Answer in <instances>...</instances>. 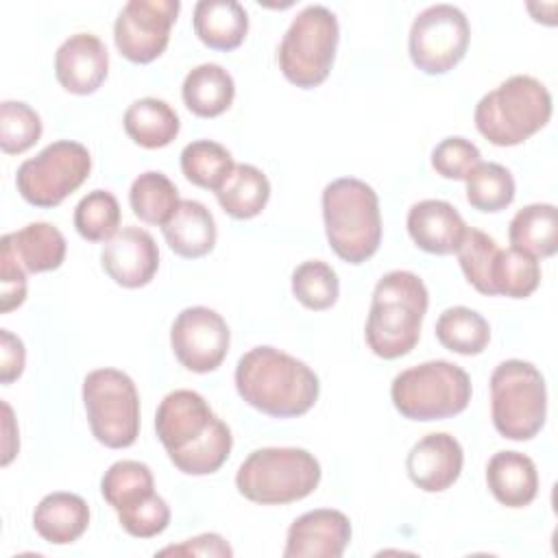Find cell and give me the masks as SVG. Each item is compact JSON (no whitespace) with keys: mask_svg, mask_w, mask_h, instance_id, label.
<instances>
[{"mask_svg":"<svg viewBox=\"0 0 558 558\" xmlns=\"http://www.w3.org/2000/svg\"><path fill=\"white\" fill-rule=\"evenodd\" d=\"M235 163L231 153L211 140L190 142L181 150V172L185 179L203 190H218L233 172Z\"/></svg>","mask_w":558,"mask_h":558,"instance_id":"cell-32","label":"cell"},{"mask_svg":"<svg viewBox=\"0 0 558 558\" xmlns=\"http://www.w3.org/2000/svg\"><path fill=\"white\" fill-rule=\"evenodd\" d=\"M464 453L460 442L445 432L427 434L412 445L405 458L410 480L425 493L447 490L462 473Z\"/></svg>","mask_w":558,"mask_h":558,"instance_id":"cell-18","label":"cell"},{"mask_svg":"<svg viewBox=\"0 0 558 558\" xmlns=\"http://www.w3.org/2000/svg\"><path fill=\"white\" fill-rule=\"evenodd\" d=\"M486 484L493 497L508 508L530 506L538 493V471L530 456L497 451L486 466Z\"/></svg>","mask_w":558,"mask_h":558,"instance_id":"cell-21","label":"cell"},{"mask_svg":"<svg viewBox=\"0 0 558 558\" xmlns=\"http://www.w3.org/2000/svg\"><path fill=\"white\" fill-rule=\"evenodd\" d=\"M466 181V201L480 211H501L514 201L512 172L495 161H480Z\"/></svg>","mask_w":558,"mask_h":558,"instance_id":"cell-34","label":"cell"},{"mask_svg":"<svg viewBox=\"0 0 558 558\" xmlns=\"http://www.w3.org/2000/svg\"><path fill=\"white\" fill-rule=\"evenodd\" d=\"M405 225L414 244L432 255L456 253L469 229L458 209L438 198L414 203L408 211Z\"/></svg>","mask_w":558,"mask_h":558,"instance_id":"cell-19","label":"cell"},{"mask_svg":"<svg viewBox=\"0 0 558 558\" xmlns=\"http://www.w3.org/2000/svg\"><path fill=\"white\" fill-rule=\"evenodd\" d=\"M181 96L194 116L216 118L231 107L235 83L222 65L201 63L185 74Z\"/></svg>","mask_w":558,"mask_h":558,"instance_id":"cell-25","label":"cell"},{"mask_svg":"<svg viewBox=\"0 0 558 558\" xmlns=\"http://www.w3.org/2000/svg\"><path fill=\"white\" fill-rule=\"evenodd\" d=\"M351 541V521L331 508L310 510L292 521L286 536V558H340Z\"/></svg>","mask_w":558,"mask_h":558,"instance_id":"cell-15","label":"cell"},{"mask_svg":"<svg viewBox=\"0 0 558 558\" xmlns=\"http://www.w3.org/2000/svg\"><path fill=\"white\" fill-rule=\"evenodd\" d=\"M338 37L340 28L333 11L323 4L301 9L279 44L277 59L283 76L301 89L320 85L331 72Z\"/></svg>","mask_w":558,"mask_h":558,"instance_id":"cell-9","label":"cell"},{"mask_svg":"<svg viewBox=\"0 0 558 558\" xmlns=\"http://www.w3.org/2000/svg\"><path fill=\"white\" fill-rule=\"evenodd\" d=\"M194 33L211 50H235L248 33V13L235 0H201L194 7Z\"/></svg>","mask_w":558,"mask_h":558,"instance_id":"cell-24","label":"cell"},{"mask_svg":"<svg viewBox=\"0 0 558 558\" xmlns=\"http://www.w3.org/2000/svg\"><path fill=\"white\" fill-rule=\"evenodd\" d=\"M120 525L137 538H153L157 534H161L168 523H170V508L163 501V497H159L157 493H153L146 501H142L140 506L120 512L118 514Z\"/></svg>","mask_w":558,"mask_h":558,"instance_id":"cell-40","label":"cell"},{"mask_svg":"<svg viewBox=\"0 0 558 558\" xmlns=\"http://www.w3.org/2000/svg\"><path fill=\"white\" fill-rule=\"evenodd\" d=\"M179 9V0H129L113 24L120 54L133 63L155 61L170 41Z\"/></svg>","mask_w":558,"mask_h":558,"instance_id":"cell-13","label":"cell"},{"mask_svg":"<svg viewBox=\"0 0 558 558\" xmlns=\"http://www.w3.org/2000/svg\"><path fill=\"white\" fill-rule=\"evenodd\" d=\"M541 283L538 262L517 248H499L490 266V290L510 299L530 296Z\"/></svg>","mask_w":558,"mask_h":558,"instance_id":"cell-33","label":"cell"},{"mask_svg":"<svg viewBox=\"0 0 558 558\" xmlns=\"http://www.w3.org/2000/svg\"><path fill=\"white\" fill-rule=\"evenodd\" d=\"M499 246L497 242L480 231V229H466L456 255H458V262H460V268L466 277V281L482 294L486 296H493V290H490V266H493V259L497 255Z\"/></svg>","mask_w":558,"mask_h":558,"instance_id":"cell-38","label":"cell"},{"mask_svg":"<svg viewBox=\"0 0 558 558\" xmlns=\"http://www.w3.org/2000/svg\"><path fill=\"white\" fill-rule=\"evenodd\" d=\"M490 416L508 440L534 438L547 416V388L541 371L523 360H506L490 375Z\"/></svg>","mask_w":558,"mask_h":558,"instance_id":"cell-8","label":"cell"},{"mask_svg":"<svg viewBox=\"0 0 558 558\" xmlns=\"http://www.w3.org/2000/svg\"><path fill=\"white\" fill-rule=\"evenodd\" d=\"M26 301V270L0 251V312L7 314Z\"/></svg>","mask_w":558,"mask_h":558,"instance_id":"cell-41","label":"cell"},{"mask_svg":"<svg viewBox=\"0 0 558 558\" xmlns=\"http://www.w3.org/2000/svg\"><path fill=\"white\" fill-rule=\"evenodd\" d=\"M155 432L170 462L185 475L216 473L233 447L231 429L194 390L168 392L155 414Z\"/></svg>","mask_w":558,"mask_h":558,"instance_id":"cell-1","label":"cell"},{"mask_svg":"<svg viewBox=\"0 0 558 558\" xmlns=\"http://www.w3.org/2000/svg\"><path fill=\"white\" fill-rule=\"evenodd\" d=\"M320 473V462L307 449L264 447L251 451L240 464L235 486L253 504L281 506L312 495Z\"/></svg>","mask_w":558,"mask_h":558,"instance_id":"cell-6","label":"cell"},{"mask_svg":"<svg viewBox=\"0 0 558 558\" xmlns=\"http://www.w3.org/2000/svg\"><path fill=\"white\" fill-rule=\"evenodd\" d=\"M216 198L225 214L235 220H248L266 207L270 198V181L259 168L251 163H235L233 172L216 190Z\"/></svg>","mask_w":558,"mask_h":558,"instance_id":"cell-28","label":"cell"},{"mask_svg":"<svg viewBox=\"0 0 558 558\" xmlns=\"http://www.w3.org/2000/svg\"><path fill=\"white\" fill-rule=\"evenodd\" d=\"M429 294L423 279L410 270L386 272L375 290L366 318V344L384 360L408 355L418 338Z\"/></svg>","mask_w":558,"mask_h":558,"instance_id":"cell-3","label":"cell"},{"mask_svg":"<svg viewBox=\"0 0 558 558\" xmlns=\"http://www.w3.org/2000/svg\"><path fill=\"white\" fill-rule=\"evenodd\" d=\"M100 493L118 514L126 512L155 493L153 473L144 462L118 460L105 471Z\"/></svg>","mask_w":558,"mask_h":558,"instance_id":"cell-29","label":"cell"},{"mask_svg":"<svg viewBox=\"0 0 558 558\" xmlns=\"http://www.w3.org/2000/svg\"><path fill=\"white\" fill-rule=\"evenodd\" d=\"M231 342L225 318L205 305L185 307L177 314L170 329V344L181 362L192 373H211L227 357Z\"/></svg>","mask_w":558,"mask_h":558,"instance_id":"cell-14","label":"cell"},{"mask_svg":"<svg viewBox=\"0 0 558 558\" xmlns=\"http://www.w3.org/2000/svg\"><path fill=\"white\" fill-rule=\"evenodd\" d=\"M436 338L438 342L460 355H477L490 342V325L488 320L464 305L447 307L436 320Z\"/></svg>","mask_w":558,"mask_h":558,"instance_id":"cell-30","label":"cell"},{"mask_svg":"<svg viewBox=\"0 0 558 558\" xmlns=\"http://www.w3.org/2000/svg\"><path fill=\"white\" fill-rule=\"evenodd\" d=\"M2 412H4V456H2V464L7 466L11 460H13V456L17 453V445L15 442H20L15 436H17V432L13 434V412H11V408H9V403H2Z\"/></svg>","mask_w":558,"mask_h":558,"instance_id":"cell-44","label":"cell"},{"mask_svg":"<svg viewBox=\"0 0 558 558\" xmlns=\"http://www.w3.org/2000/svg\"><path fill=\"white\" fill-rule=\"evenodd\" d=\"M89 170V150L78 142L59 140L22 161L15 185L26 203L35 207H57L85 183Z\"/></svg>","mask_w":558,"mask_h":558,"instance_id":"cell-11","label":"cell"},{"mask_svg":"<svg viewBox=\"0 0 558 558\" xmlns=\"http://www.w3.org/2000/svg\"><path fill=\"white\" fill-rule=\"evenodd\" d=\"M65 248L63 233L48 222H31L0 240V251L9 253L26 272L57 270L65 259Z\"/></svg>","mask_w":558,"mask_h":558,"instance_id":"cell-20","label":"cell"},{"mask_svg":"<svg viewBox=\"0 0 558 558\" xmlns=\"http://www.w3.org/2000/svg\"><path fill=\"white\" fill-rule=\"evenodd\" d=\"M235 388L251 408L275 418L305 414L320 392L318 375L275 347H255L238 360Z\"/></svg>","mask_w":558,"mask_h":558,"instance_id":"cell-2","label":"cell"},{"mask_svg":"<svg viewBox=\"0 0 558 558\" xmlns=\"http://www.w3.org/2000/svg\"><path fill=\"white\" fill-rule=\"evenodd\" d=\"M129 203L142 222L166 225L179 207V190L163 172L148 170L131 183Z\"/></svg>","mask_w":558,"mask_h":558,"instance_id":"cell-31","label":"cell"},{"mask_svg":"<svg viewBox=\"0 0 558 558\" xmlns=\"http://www.w3.org/2000/svg\"><path fill=\"white\" fill-rule=\"evenodd\" d=\"M480 161H482L480 148L460 135L445 137L432 150V168L440 177L453 179V181H464Z\"/></svg>","mask_w":558,"mask_h":558,"instance_id":"cell-39","label":"cell"},{"mask_svg":"<svg viewBox=\"0 0 558 558\" xmlns=\"http://www.w3.org/2000/svg\"><path fill=\"white\" fill-rule=\"evenodd\" d=\"M163 238L179 257L196 259L207 255L216 246V220L211 211L192 198L179 201V207L161 225Z\"/></svg>","mask_w":558,"mask_h":558,"instance_id":"cell-22","label":"cell"},{"mask_svg":"<svg viewBox=\"0 0 558 558\" xmlns=\"http://www.w3.org/2000/svg\"><path fill=\"white\" fill-rule=\"evenodd\" d=\"M39 113L20 100H4L0 105V148L7 155L26 153L41 137Z\"/></svg>","mask_w":558,"mask_h":558,"instance_id":"cell-37","label":"cell"},{"mask_svg":"<svg viewBox=\"0 0 558 558\" xmlns=\"http://www.w3.org/2000/svg\"><path fill=\"white\" fill-rule=\"evenodd\" d=\"M83 403L94 438L109 449H124L140 434V395L118 368H96L83 379Z\"/></svg>","mask_w":558,"mask_h":558,"instance_id":"cell-10","label":"cell"},{"mask_svg":"<svg viewBox=\"0 0 558 558\" xmlns=\"http://www.w3.org/2000/svg\"><path fill=\"white\" fill-rule=\"evenodd\" d=\"M471 377L458 364L432 360L401 371L390 386L397 412L410 421H442L471 401Z\"/></svg>","mask_w":558,"mask_h":558,"instance_id":"cell-7","label":"cell"},{"mask_svg":"<svg viewBox=\"0 0 558 558\" xmlns=\"http://www.w3.org/2000/svg\"><path fill=\"white\" fill-rule=\"evenodd\" d=\"M475 126L495 146H517L551 118V94L527 74H514L475 105Z\"/></svg>","mask_w":558,"mask_h":558,"instance_id":"cell-5","label":"cell"},{"mask_svg":"<svg viewBox=\"0 0 558 558\" xmlns=\"http://www.w3.org/2000/svg\"><path fill=\"white\" fill-rule=\"evenodd\" d=\"M74 227L89 242H107L118 233L120 205L107 190L87 192L74 207Z\"/></svg>","mask_w":558,"mask_h":558,"instance_id":"cell-35","label":"cell"},{"mask_svg":"<svg viewBox=\"0 0 558 558\" xmlns=\"http://www.w3.org/2000/svg\"><path fill=\"white\" fill-rule=\"evenodd\" d=\"M292 294L307 310H327L338 301L340 294L338 275L329 264L320 259L303 262L292 272Z\"/></svg>","mask_w":558,"mask_h":558,"instance_id":"cell-36","label":"cell"},{"mask_svg":"<svg viewBox=\"0 0 558 558\" xmlns=\"http://www.w3.org/2000/svg\"><path fill=\"white\" fill-rule=\"evenodd\" d=\"M159 556H233V549L220 534H201L181 545H170L159 551Z\"/></svg>","mask_w":558,"mask_h":558,"instance_id":"cell-43","label":"cell"},{"mask_svg":"<svg viewBox=\"0 0 558 558\" xmlns=\"http://www.w3.org/2000/svg\"><path fill=\"white\" fill-rule=\"evenodd\" d=\"M89 525V506L74 493H50L33 512L35 532L52 545H70L83 536Z\"/></svg>","mask_w":558,"mask_h":558,"instance_id":"cell-23","label":"cell"},{"mask_svg":"<svg viewBox=\"0 0 558 558\" xmlns=\"http://www.w3.org/2000/svg\"><path fill=\"white\" fill-rule=\"evenodd\" d=\"M24 342L9 329H0V384L9 386L11 381H15L24 371Z\"/></svg>","mask_w":558,"mask_h":558,"instance_id":"cell-42","label":"cell"},{"mask_svg":"<svg viewBox=\"0 0 558 558\" xmlns=\"http://www.w3.org/2000/svg\"><path fill=\"white\" fill-rule=\"evenodd\" d=\"M124 131L142 148L168 146L181 129L177 111L159 98H140L124 111Z\"/></svg>","mask_w":558,"mask_h":558,"instance_id":"cell-27","label":"cell"},{"mask_svg":"<svg viewBox=\"0 0 558 558\" xmlns=\"http://www.w3.org/2000/svg\"><path fill=\"white\" fill-rule=\"evenodd\" d=\"M105 272L122 288H142L159 268V248L153 235L140 227H124L100 251Z\"/></svg>","mask_w":558,"mask_h":558,"instance_id":"cell-16","label":"cell"},{"mask_svg":"<svg viewBox=\"0 0 558 558\" xmlns=\"http://www.w3.org/2000/svg\"><path fill=\"white\" fill-rule=\"evenodd\" d=\"M107 72V46L92 33L70 35L54 52V76L70 94H94L105 83Z\"/></svg>","mask_w":558,"mask_h":558,"instance_id":"cell-17","label":"cell"},{"mask_svg":"<svg viewBox=\"0 0 558 558\" xmlns=\"http://www.w3.org/2000/svg\"><path fill=\"white\" fill-rule=\"evenodd\" d=\"M323 220L333 253L362 264L373 257L381 242V214L377 192L353 177H342L323 190Z\"/></svg>","mask_w":558,"mask_h":558,"instance_id":"cell-4","label":"cell"},{"mask_svg":"<svg viewBox=\"0 0 558 558\" xmlns=\"http://www.w3.org/2000/svg\"><path fill=\"white\" fill-rule=\"evenodd\" d=\"M469 39V20L458 7L432 4L410 26V59L425 74H447L466 54Z\"/></svg>","mask_w":558,"mask_h":558,"instance_id":"cell-12","label":"cell"},{"mask_svg":"<svg viewBox=\"0 0 558 558\" xmlns=\"http://www.w3.org/2000/svg\"><path fill=\"white\" fill-rule=\"evenodd\" d=\"M508 240L534 259L551 257L558 248V209L549 203L525 205L512 216Z\"/></svg>","mask_w":558,"mask_h":558,"instance_id":"cell-26","label":"cell"}]
</instances>
